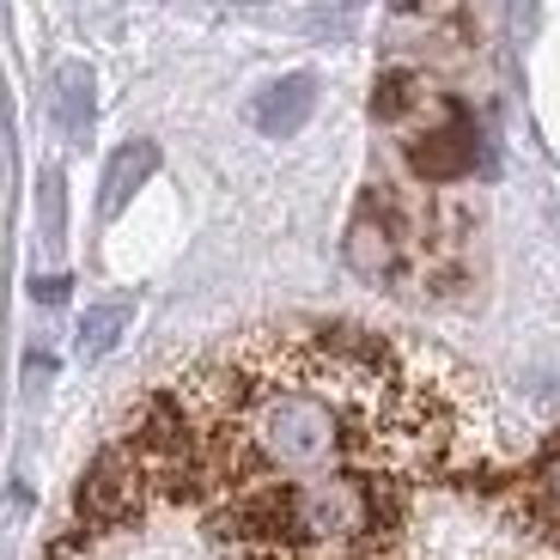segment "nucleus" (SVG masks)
<instances>
[{"label":"nucleus","instance_id":"nucleus-6","mask_svg":"<svg viewBox=\"0 0 560 560\" xmlns=\"http://www.w3.org/2000/svg\"><path fill=\"white\" fill-rule=\"evenodd\" d=\"M92 73L80 68V61H68V68H56V122L68 128L73 140L92 135Z\"/></svg>","mask_w":560,"mask_h":560},{"label":"nucleus","instance_id":"nucleus-7","mask_svg":"<svg viewBox=\"0 0 560 560\" xmlns=\"http://www.w3.org/2000/svg\"><path fill=\"white\" fill-rule=\"evenodd\" d=\"M128 317H135V299H104V305H92L80 317V353L85 360H104V353L122 341Z\"/></svg>","mask_w":560,"mask_h":560},{"label":"nucleus","instance_id":"nucleus-1","mask_svg":"<svg viewBox=\"0 0 560 560\" xmlns=\"http://www.w3.org/2000/svg\"><path fill=\"white\" fill-rule=\"evenodd\" d=\"M481 451L463 365L348 323H275L201 353L135 408L80 481L92 530L153 505H220L329 476H451Z\"/></svg>","mask_w":560,"mask_h":560},{"label":"nucleus","instance_id":"nucleus-3","mask_svg":"<svg viewBox=\"0 0 560 560\" xmlns=\"http://www.w3.org/2000/svg\"><path fill=\"white\" fill-rule=\"evenodd\" d=\"M512 505H518L524 530H536L542 542H560V433L536 451V463L512 481Z\"/></svg>","mask_w":560,"mask_h":560},{"label":"nucleus","instance_id":"nucleus-10","mask_svg":"<svg viewBox=\"0 0 560 560\" xmlns=\"http://www.w3.org/2000/svg\"><path fill=\"white\" fill-rule=\"evenodd\" d=\"M61 287H68V280H37V299H43V305H56Z\"/></svg>","mask_w":560,"mask_h":560},{"label":"nucleus","instance_id":"nucleus-5","mask_svg":"<svg viewBox=\"0 0 560 560\" xmlns=\"http://www.w3.org/2000/svg\"><path fill=\"white\" fill-rule=\"evenodd\" d=\"M159 171V147L153 140H128V147H116L110 171H104V196H98V213L104 220H116V213L135 201V189Z\"/></svg>","mask_w":560,"mask_h":560},{"label":"nucleus","instance_id":"nucleus-8","mask_svg":"<svg viewBox=\"0 0 560 560\" xmlns=\"http://www.w3.org/2000/svg\"><path fill=\"white\" fill-rule=\"evenodd\" d=\"M420 104H427V85L408 68H390L378 80V92H372V116H378V122H415Z\"/></svg>","mask_w":560,"mask_h":560},{"label":"nucleus","instance_id":"nucleus-2","mask_svg":"<svg viewBox=\"0 0 560 560\" xmlns=\"http://www.w3.org/2000/svg\"><path fill=\"white\" fill-rule=\"evenodd\" d=\"M402 159L420 183H457L463 171H476V122H469V110L439 98L433 122L408 135Z\"/></svg>","mask_w":560,"mask_h":560},{"label":"nucleus","instance_id":"nucleus-9","mask_svg":"<svg viewBox=\"0 0 560 560\" xmlns=\"http://www.w3.org/2000/svg\"><path fill=\"white\" fill-rule=\"evenodd\" d=\"M43 225H49V244H61V177L56 171L43 177Z\"/></svg>","mask_w":560,"mask_h":560},{"label":"nucleus","instance_id":"nucleus-4","mask_svg":"<svg viewBox=\"0 0 560 560\" xmlns=\"http://www.w3.org/2000/svg\"><path fill=\"white\" fill-rule=\"evenodd\" d=\"M311 110H317V80H311V73H280L275 85L256 92L250 122L262 128L268 140H287V135H299V128L311 122Z\"/></svg>","mask_w":560,"mask_h":560}]
</instances>
